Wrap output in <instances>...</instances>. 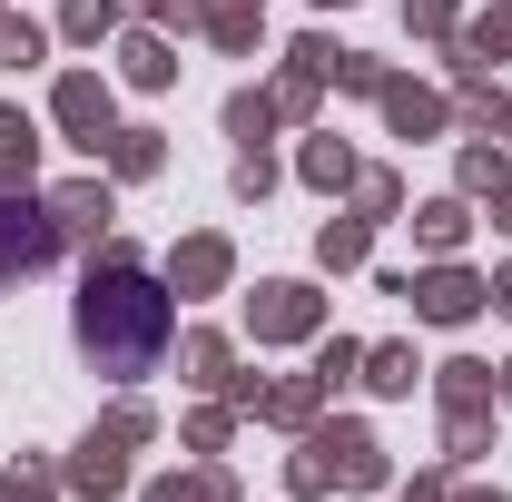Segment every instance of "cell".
<instances>
[{"instance_id": "cell-1", "label": "cell", "mask_w": 512, "mask_h": 502, "mask_svg": "<svg viewBox=\"0 0 512 502\" xmlns=\"http://www.w3.org/2000/svg\"><path fill=\"white\" fill-rule=\"evenodd\" d=\"M168 286H148L138 276V247L128 237H99V266H89V286H79V345H89V365H109L119 384H138L158 355H168Z\"/></svg>"}, {"instance_id": "cell-2", "label": "cell", "mask_w": 512, "mask_h": 502, "mask_svg": "<svg viewBox=\"0 0 512 502\" xmlns=\"http://www.w3.org/2000/svg\"><path fill=\"white\" fill-rule=\"evenodd\" d=\"M335 483H355V493L384 483V443L365 434V424H325V434H306V453H296V493H335Z\"/></svg>"}, {"instance_id": "cell-3", "label": "cell", "mask_w": 512, "mask_h": 502, "mask_svg": "<svg viewBox=\"0 0 512 502\" xmlns=\"http://www.w3.org/2000/svg\"><path fill=\"white\" fill-rule=\"evenodd\" d=\"M50 256H60V227H50V197L30 207V197L10 188V197H0V286H10V276H30V266H50Z\"/></svg>"}, {"instance_id": "cell-4", "label": "cell", "mask_w": 512, "mask_h": 502, "mask_svg": "<svg viewBox=\"0 0 512 502\" xmlns=\"http://www.w3.org/2000/svg\"><path fill=\"white\" fill-rule=\"evenodd\" d=\"M247 325H256V345H296V335H316V325H325V296H316V286H296V276H276V286H256V296H247Z\"/></svg>"}, {"instance_id": "cell-5", "label": "cell", "mask_w": 512, "mask_h": 502, "mask_svg": "<svg viewBox=\"0 0 512 502\" xmlns=\"http://www.w3.org/2000/svg\"><path fill=\"white\" fill-rule=\"evenodd\" d=\"M404 306L424 315V325H463V315H483V276H463V266H434V276H404Z\"/></svg>"}, {"instance_id": "cell-6", "label": "cell", "mask_w": 512, "mask_h": 502, "mask_svg": "<svg viewBox=\"0 0 512 502\" xmlns=\"http://www.w3.org/2000/svg\"><path fill=\"white\" fill-rule=\"evenodd\" d=\"M50 109H60V128H69V138H89V148H99V138H109V79H99V69H69Z\"/></svg>"}, {"instance_id": "cell-7", "label": "cell", "mask_w": 512, "mask_h": 502, "mask_svg": "<svg viewBox=\"0 0 512 502\" xmlns=\"http://www.w3.org/2000/svg\"><path fill=\"white\" fill-rule=\"evenodd\" d=\"M69 493H89V502L128 493V443L119 434H89L79 453H69Z\"/></svg>"}, {"instance_id": "cell-8", "label": "cell", "mask_w": 512, "mask_h": 502, "mask_svg": "<svg viewBox=\"0 0 512 502\" xmlns=\"http://www.w3.org/2000/svg\"><path fill=\"white\" fill-rule=\"evenodd\" d=\"M50 227H60V247H69V237H89V247H99V237H109V188H99V178L50 188Z\"/></svg>"}, {"instance_id": "cell-9", "label": "cell", "mask_w": 512, "mask_h": 502, "mask_svg": "<svg viewBox=\"0 0 512 502\" xmlns=\"http://www.w3.org/2000/svg\"><path fill=\"white\" fill-rule=\"evenodd\" d=\"M227 237H188V247H168V296H217L227 286Z\"/></svg>"}, {"instance_id": "cell-10", "label": "cell", "mask_w": 512, "mask_h": 502, "mask_svg": "<svg viewBox=\"0 0 512 502\" xmlns=\"http://www.w3.org/2000/svg\"><path fill=\"white\" fill-rule=\"evenodd\" d=\"M237 404H256L266 424H316V404H325V375H296V384H237Z\"/></svg>"}, {"instance_id": "cell-11", "label": "cell", "mask_w": 512, "mask_h": 502, "mask_svg": "<svg viewBox=\"0 0 512 502\" xmlns=\"http://www.w3.org/2000/svg\"><path fill=\"white\" fill-rule=\"evenodd\" d=\"M384 119L404 128V138H434V128H444V99L414 89V79H384Z\"/></svg>"}, {"instance_id": "cell-12", "label": "cell", "mask_w": 512, "mask_h": 502, "mask_svg": "<svg viewBox=\"0 0 512 502\" xmlns=\"http://www.w3.org/2000/svg\"><path fill=\"white\" fill-rule=\"evenodd\" d=\"M119 60H128V79H138V89H168V79H178V50H168L158 30H128Z\"/></svg>"}, {"instance_id": "cell-13", "label": "cell", "mask_w": 512, "mask_h": 502, "mask_svg": "<svg viewBox=\"0 0 512 502\" xmlns=\"http://www.w3.org/2000/svg\"><path fill=\"white\" fill-rule=\"evenodd\" d=\"M414 237H424L434 256H453L463 237H473V207H463V197H434V207H414Z\"/></svg>"}, {"instance_id": "cell-14", "label": "cell", "mask_w": 512, "mask_h": 502, "mask_svg": "<svg viewBox=\"0 0 512 502\" xmlns=\"http://www.w3.org/2000/svg\"><path fill=\"white\" fill-rule=\"evenodd\" d=\"M30 158H40V128L20 119V109H0V197L30 178Z\"/></svg>"}, {"instance_id": "cell-15", "label": "cell", "mask_w": 512, "mask_h": 502, "mask_svg": "<svg viewBox=\"0 0 512 502\" xmlns=\"http://www.w3.org/2000/svg\"><path fill=\"white\" fill-rule=\"evenodd\" d=\"M365 247H375V217H325V227H316L325 266H365Z\"/></svg>"}, {"instance_id": "cell-16", "label": "cell", "mask_w": 512, "mask_h": 502, "mask_svg": "<svg viewBox=\"0 0 512 502\" xmlns=\"http://www.w3.org/2000/svg\"><path fill=\"white\" fill-rule=\"evenodd\" d=\"M463 60H473V69H483V60H512V0H503V10H483V20L463 30V50H453V69H463Z\"/></svg>"}, {"instance_id": "cell-17", "label": "cell", "mask_w": 512, "mask_h": 502, "mask_svg": "<svg viewBox=\"0 0 512 502\" xmlns=\"http://www.w3.org/2000/svg\"><path fill=\"white\" fill-rule=\"evenodd\" d=\"M286 119V109H276V99H266V89H237V99H227V138H237V148H266V128Z\"/></svg>"}, {"instance_id": "cell-18", "label": "cell", "mask_w": 512, "mask_h": 502, "mask_svg": "<svg viewBox=\"0 0 512 502\" xmlns=\"http://www.w3.org/2000/svg\"><path fill=\"white\" fill-rule=\"evenodd\" d=\"M148 502H237V483H227L217 463H197V473H168V483H148Z\"/></svg>"}, {"instance_id": "cell-19", "label": "cell", "mask_w": 512, "mask_h": 502, "mask_svg": "<svg viewBox=\"0 0 512 502\" xmlns=\"http://www.w3.org/2000/svg\"><path fill=\"white\" fill-rule=\"evenodd\" d=\"M158 158H168L158 128H109V168H119V178H158Z\"/></svg>"}, {"instance_id": "cell-20", "label": "cell", "mask_w": 512, "mask_h": 502, "mask_svg": "<svg viewBox=\"0 0 512 502\" xmlns=\"http://www.w3.org/2000/svg\"><path fill=\"white\" fill-rule=\"evenodd\" d=\"M493 443V404H463V414H444V463H473Z\"/></svg>"}, {"instance_id": "cell-21", "label": "cell", "mask_w": 512, "mask_h": 502, "mask_svg": "<svg viewBox=\"0 0 512 502\" xmlns=\"http://www.w3.org/2000/svg\"><path fill=\"white\" fill-rule=\"evenodd\" d=\"M434 384H444V414H463V404H493V365H473V355H453Z\"/></svg>"}, {"instance_id": "cell-22", "label": "cell", "mask_w": 512, "mask_h": 502, "mask_svg": "<svg viewBox=\"0 0 512 502\" xmlns=\"http://www.w3.org/2000/svg\"><path fill=\"white\" fill-rule=\"evenodd\" d=\"M50 60V30H40V20H10V10H0V69H40Z\"/></svg>"}, {"instance_id": "cell-23", "label": "cell", "mask_w": 512, "mask_h": 502, "mask_svg": "<svg viewBox=\"0 0 512 502\" xmlns=\"http://www.w3.org/2000/svg\"><path fill=\"white\" fill-rule=\"evenodd\" d=\"M306 188H355V148L345 138H306Z\"/></svg>"}, {"instance_id": "cell-24", "label": "cell", "mask_w": 512, "mask_h": 502, "mask_svg": "<svg viewBox=\"0 0 512 502\" xmlns=\"http://www.w3.org/2000/svg\"><path fill=\"white\" fill-rule=\"evenodd\" d=\"M207 40L217 50H256V0H207Z\"/></svg>"}, {"instance_id": "cell-25", "label": "cell", "mask_w": 512, "mask_h": 502, "mask_svg": "<svg viewBox=\"0 0 512 502\" xmlns=\"http://www.w3.org/2000/svg\"><path fill=\"white\" fill-rule=\"evenodd\" d=\"M414 375H424V365H414L404 345H375V355H365V384H375V394H414Z\"/></svg>"}, {"instance_id": "cell-26", "label": "cell", "mask_w": 512, "mask_h": 502, "mask_svg": "<svg viewBox=\"0 0 512 502\" xmlns=\"http://www.w3.org/2000/svg\"><path fill=\"white\" fill-rule=\"evenodd\" d=\"M178 365H188V384H237V375H227V335H188Z\"/></svg>"}, {"instance_id": "cell-27", "label": "cell", "mask_w": 512, "mask_h": 502, "mask_svg": "<svg viewBox=\"0 0 512 502\" xmlns=\"http://www.w3.org/2000/svg\"><path fill=\"white\" fill-rule=\"evenodd\" d=\"M0 502H60L50 463H10V473H0Z\"/></svg>"}, {"instance_id": "cell-28", "label": "cell", "mask_w": 512, "mask_h": 502, "mask_svg": "<svg viewBox=\"0 0 512 502\" xmlns=\"http://www.w3.org/2000/svg\"><path fill=\"white\" fill-rule=\"evenodd\" d=\"M355 207H365V217H394V207H404V188H394L384 168H355Z\"/></svg>"}, {"instance_id": "cell-29", "label": "cell", "mask_w": 512, "mask_h": 502, "mask_svg": "<svg viewBox=\"0 0 512 502\" xmlns=\"http://www.w3.org/2000/svg\"><path fill=\"white\" fill-rule=\"evenodd\" d=\"M109 20H119V0H69V10H60V30H69V40H99Z\"/></svg>"}, {"instance_id": "cell-30", "label": "cell", "mask_w": 512, "mask_h": 502, "mask_svg": "<svg viewBox=\"0 0 512 502\" xmlns=\"http://www.w3.org/2000/svg\"><path fill=\"white\" fill-rule=\"evenodd\" d=\"M463 188H473V197L512 188V178H503V148H463Z\"/></svg>"}, {"instance_id": "cell-31", "label": "cell", "mask_w": 512, "mask_h": 502, "mask_svg": "<svg viewBox=\"0 0 512 502\" xmlns=\"http://www.w3.org/2000/svg\"><path fill=\"white\" fill-rule=\"evenodd\" d=\"M404 20H414L424 40H453V0H404Z\"/></svg>"}, {"instance_id": "cell-32", "label": "cell", "mask_w": 512, "mask_h": 502, "mask_svg": "<svg viewBox=\"0 0 512 502\" xmlns=\"http://www.w3.org/2000/svg\"><path fill=\"white\" fill-rule=\"evenodd\" d=\"M266 188H276V158L247 148V158H237V197H266Z\"/></svg>"}, {"instance_id": "cell-33", "label": "cell", "mask_w": 512, "mask_h": 502, "mask_svg": "<svg viewBox=\"0 0 512 502\" xmlns=\"http://www.w3.org/2000/svg\"><path fill=\"white\" fill-rule=\"evenodd\" d=\"M355 365H365V345H345V335H335V345H325V355H316V375H325V384H345V375H355Z\"/></svg>"}, {"instance_id": "cell-34", "label": "cell", "mask_w": 512, "mask_h": 502, "mask_svg": "<svg viewBox=\"0 0 512 502\" xmlns=\"http://www.w3.org/2000/svg\"><path fill=\"white\" fill-rule=\"evenodd\" d=\"M99 434H119V443H148V434H158V424H148V404H119V414H109Z\"/></svg>"}, {"instance_id": "cell-35", "label": "cell", "mask_w": 512, "mask_h": 502, "mask_svg": "<svg viewBox=\"0 0 512 502\" xmlns=\"http://www.w3.org/2000/svg\"><path fill=\"white\" fill-rule=\"evenodd\" d=\"M148 10H158V20H178V30H188V20L207 30V0H148Z\"/></svg>"}, {"instance_id": "cell-36", "label": "cell", "mask_w": 512, "mask_h": 502, "mask_svg": "<svg viewBox=\"0 0 512 502\" xmlns=\"http://www.w3.org/2000/svg\"><path fill=\"white\" fill-rule=\"evenodd\" d=\"M483 306H493V315H512V266L493 276V286H483Z\"/></svg>"}, {"instance_id": "cell-37", "label": "cell", "mask_w": 512, "mask_h": 502, "mask_svg": "<svg viewBox=\"0 0 512 502\" xmlns=\"http://www.w3.org/2000/svg\"><path fill=\"white\" fill-rule=\"evenodd\" d=\"M404 502H444V483H414V493H404Z\"/></svg>"}, {"instance_id": "cell-38", "label": "cell", "mask_w": 512, "mask_h": 502, "mask_svg": "<svg viewBox=\"0 0 512 502\" xmlns=\"http://www.w3.org/2000/svg\"><path fill=\"white\" fill-rule=\"evenodd\" d=\"M493 217H503V227H512V188H493Z\"/></svg>"}, {"instance_id": "cell-39", "label": "cell", "mask_w": 512, "mask_h": 502, "mask_svg": "<svg viewBox=\"0 0 512 502\" xmlns=\"http://www.w3.org/2000/svg\"><path fill=\"white\" fill-rule=\"evenodd\" d=\"M463 502H503V493H463Z\"/></svg>"}, {"instance_id": "cell-40", "label": "cell", "mask_w": 512, "mask_h": 502, "mask_svg": "<svg viewBox=\"0 0 512 502\" xmlns=\"http://www.w3.org/2000/svg\"><path fill=\"white\" fill-rule=\"evenodd\" d=\"M503 404H512V365H503Z\"/></svg>"}, {"instance_id": "cell-41", "label": "cell", "mask_w": 512, "mask_h": 502, "mask_svg": "<svg viewBox=\"0 0 512 502\" xmlns=\"http://www.w3.org/2000/svg\"><path fill=\"white\" fill-rule=\"evenodd\" d=\"M503 128H512V109H503Z\"/></svg>"}, {"instance_id": "cell-42", "label": "cell", "mask_w": 512, "mask_h": 502, "mask_svg": "<svg viewBox=\"0 0 512 502\" xmlns=\"http://www.w3.org/2000/svg\"><path fill=\"white\" fill-rule=\"evenodd\" d=\"M325 10H335V0H325Z\"/></svg>"}]
</instances>
